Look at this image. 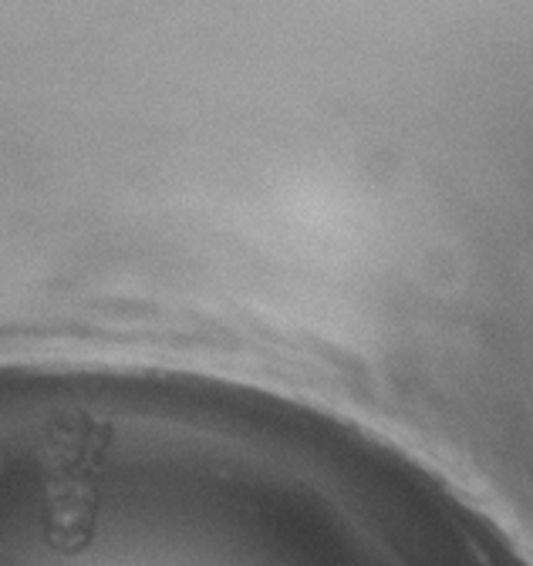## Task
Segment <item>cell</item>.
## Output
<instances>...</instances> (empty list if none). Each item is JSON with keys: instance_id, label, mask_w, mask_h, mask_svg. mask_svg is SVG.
I'll list each match as a JSON object with an SVG mask.
<instances>
[{"instance_id": "1", "label": "cell", "mask_w": 533, "mask_h": 566, "mask_svg": "<svg viewBox=\"0 0 533 566\" xmlns=\"http://www.w3.org/2000/svg\"><path fill=\"white\" fill-rule=\"evenodd\" d=\"M98 492L88 479L51 482L44 503V543L61 556H79L95 539Z\"/></svg>"}, {"instance_id": "2", "label": "cell", "mask_w": 533, "mask_h": 566, "mask_svg": "<svg viewBox=\"0 0 533 566\" xmlns=\"http://www.w3.org/2000/svg\"><path fill=\"white\" fill-rule=\"evenodd\" d=\"M4 472H8V459L0 455V482H4Z\"/></svg>"}, {"instance_id": "3", "label": "cell", "mask_w": 533, "mask_h": 566, "mask_svg": "<svg viewBox=\"0 0 533 566\" xmlns=\"http://www.w3.org/2000/svg\"><path fill=\"white\" fill-rule=\"evenodd\" d=\"M0 566H21V563H14V559H4V556H0Z\"/></svg>"}]
</instances>
